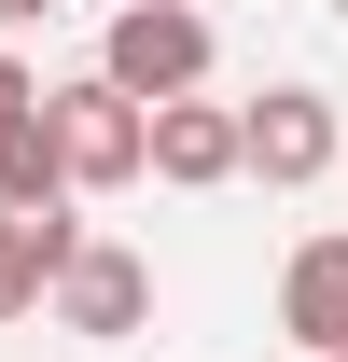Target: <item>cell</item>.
I'll return each mask as SVG.
<instances>
[{"instance_id": "obj_7", "label": "cell", "mask_w": 348, "mask_h": 362, "mask_svg": "<svg viewBox=\"0 0 348 362\" xmlns=\"http://www.w3.org/2000/svg\"><path fill=\"white\" fill-rule=\"evenodd\" d=\"M70 251H84V223H70V209H0V334L56 293V265H70Z\"/></svg>"}, {"instance_id": "obj_8", "label": "cell", "mask_w": 348, "mask_h": 362, "mask_svg": "<svg viewBox=\"0 0 348 362\" xmlns=\"http://www.w3.org/2000/svg\"><path fill=\"white\" fill-rule=\"evenodd\" d=\"M28 139H42V84H28V70H14V56H0V168H14V153H28Z\"/></svg>"}, {"instance_id": "obj_2", "label": "cell", "mask_w": 348, "mask_h": 362, "mask_svg": "<svg viewBox=\"0 0 348 362\" xmlns=\"http://www.w3.org/2000/svg\"><path fill=\"white\" fill-rule=\"evenodd\" d=\"M98 70H112L139 112H168V98L209 84V14H195V0H126L112 42H98Z\"/></svg>"}, {"instance_id": "obj_3", "label": "cell", "mask_w": 348, "mask_h": 362, "mask_svg": "<svg viewBox=\"0 0 348 362\" xmlns=\"http://www.w3.org/2000/svg\"><path fill=\"white\" fill-rule=\"evenodd\" d=\"M56 334H98V349H126L139 320H153V265H139L126 237H84V251H70V265H56Z\"/></svg>"}, {"instance_id": "obj_9", "label": "cell", "mask_w": 348, "mask_h": 362, "mask_svg": "<svg viewBox=\"0 0 348 362\" xmlns=\"http://www.w3.org/2000/svg\"><path fill=\"white\" fill-rule=\"evenodd\" d=\"M42 14H56V0H0V28H42Z\"/></svg>"}, {"instance_id": "obj_4", "label": "cell", "mask_w": 348, "mask_h": 362, "mask_svg": "<svg viewBox=\"0 0 348 362\" xmlns=\"http://www.w3.org/2000/svg\"><path fill=\"white\" fill-rule=\"evenodd\" d=\"M335 153H348V126H335V98H320V84H265V98H251V168L279 181V195L335 181Z\"/></svg>"}, {"instance_id": "obj_1", "label": "cell", "mask_w": 348, "mask_h": 362, "mask_svg": "<svg viewBox=\"0 0 348 362\" xmlns=\"http://www.w3.org/2000/svg\"><path fill=\"white\" fill-rule=\"evenodd\" d=\"M42 139H56V168H70V195H126V181L153 168V112H139L112 70L56 84V98H42Z\"/></svg>"}, {"instance_id": "obj_10", "label": "cell", "mask_w": 348, "mask_h": 362, "mask_svg": "<svg viewBox=\"0 0 348 362\" xmlns=\"http://www.w3.org/2000/svg\"><path fill=\"white\" fill-rule=\"evenodd\" d=\"M335 362H348V349H335Z\"/></svg>"}, {"instance_id": "obj_5", "label": "cell", "mask_w": 348, "mask_h": 362, "mask_svg": "<svg viewBox=\"0 0 348 362\" xmlns=\"http://www.w3.org/2000/svg\"><path fill=\"white\" fill-rule=\"evenodd\" d=\"M251 168V112H209V98H168L153 112V181H181V195H209V181Z\"/></svg>"}, {"instance_id": "obj_6", "label": "cell", "mask_w": 348, "mask_h": 362, "mask_svg": "<svg viewBox=\"0 0 348 362\" xmlns=\"http://www.w3.org/2000/svg\"><path fill=\"white\" fill-rule=\"evenodd\" d=\"M279 334H293L306 362H335V349H348V223H335V237H306L293 265H279Z\"/></svg>"}]
</instances>
